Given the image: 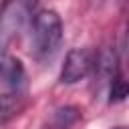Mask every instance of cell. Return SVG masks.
Returning <instances> with one entry per match:
<instances>
[{
    "instance_id": "obj_3",
    "label": "cell",
    "mask_w": 129,
    "mask_h": 129,
    "mask_svg": "<svg viewBox=\"0 0 129 129\" xmlns=\"http://www.w3.org/2000/svg\"><path fill=\"white\" fill-rule=\"evenodd\" d=\"M0 79L6 87H10V91H20L26 81L24 64L20 62V58L2 52L0 54Z\"/></svg>"
},
{
    "instance_id": "obj_8",
    "label": "cell",
    "mask_w": 129,
    "mask_h": 129,
    "mask_svg": "<svg viewBox=\"0 0 129 129\" xmlns=\"http://www.w3.org/2000/svg\"><path fill=\"white\" fill-rule=\"evenodd\" d=\"M115 129H125V127H115Z\"/></svg>"
},
{
    "instance_id": "obj_1",
    "label": "cell",
    "mask_w": 129,
    "mask_h": 129,
    "mask_svg": "<svg viewBox=\"0 0 129 129\" xmlns=\"http://www.w3.org/2000/svg\"><path fill=\"white\" fill-rule=\"evenodd\" d=\"M62 42V20L54 10H38L32 18V52L38 60H50Z\"/></svg>"
},
{
    "instance_id": "obj_2",
    "label": "cell",
    "mask_w": 129,
    "mask_h": 129,
    "mask_svg": "<svg viewBox=\"0 0 129 129\" xmlns=\"http://www.w3.org/2000/svg\"><path fill=\"white\" fill-rule=\"evenodd\" d=\"M93 60H95V54L91 50L71 48L67 52V58H64L62 71H60V81L67 85H73V83L85 79L93 69Z\"/></svg>"
},
{
    "instance_id": "obj_4",
    "label": "cell",
    "mask_w": 129,
    "mask_h": 129,
    "mask_svg": "<svg viewBox=\"0 0 129 129\" xmlns=\"http://www.w3.org/2000/svg\"><path fill=\"white\" fill-rule=\"evenodd\" d=\"M28 16V4L24 2H10L4 4L0 12V36H10L20 28L24 18Z\"/></svg>"
},
{
    "instance_id": "obj_7",
    "label": "cell",
    "mask_w": 129,
    "mask_h": 129,
    "mask_svg": "<svg viewBox=\"0 0 129 129\" xmlns=\"http://www.w3.org/2000/svg\"><path fill=\"white\" fill-rule=\"evenodd\" d=\"M127 81L117 73L113 79H111V89H109V101L111 103H119L127 97Z\"/></svg>"
},
{
    "instance_id": "obj_6",
    "label": "cell",
    "mask_w": 129,
    "mask_h": 129,
    "mask_svg": "<svg viewBox=\"0 0 129 129\" xmlns=\"http://www.w3.org/2000/svg\"><path fill=\"white\" fill-rule=\"evenodd\" d=\"M79 117H81V113L77 107H60L54 113V125L58 129H69L73 123L79 121Z\"/></svg>"
},
{
    "instance_id": "obj_5",
    "label": "cell",
    "mask_w": 129,
    "mask_h": 129,
    "mask_svg": "<svg viewBox=\"0 0 129 129\" xmlns=\"http://www.w3.org/2000/svg\"><path fill=\"white\" fill-rule=\"evenodd\" d=\"M24 103H26V99L20 91H10V93L2 95L0 97V123H6L12 117H16L24 109Z\"/></svg>"
}]
</instances>
